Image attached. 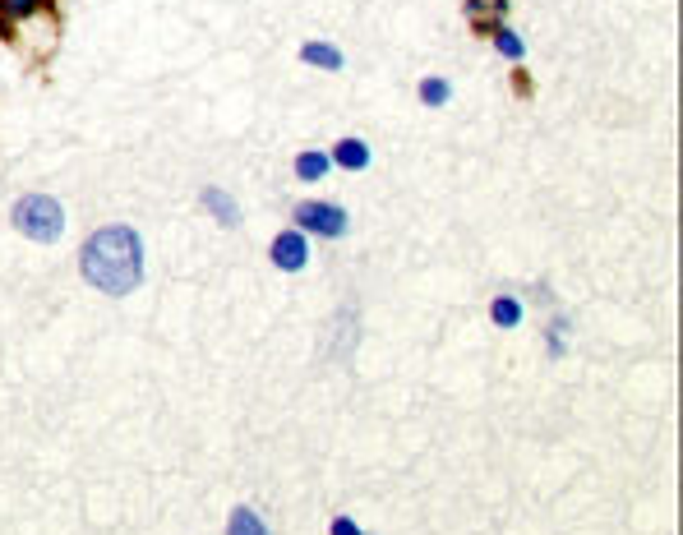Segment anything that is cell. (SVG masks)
Returning <instances> with one entry per match:
<instances>
[{
	"label": "cell",
	"mask_w": 683,
	"mask_h": 535,
	"mask_svg": "<svg viewBox=\"0 0 683 535\" xmlns=\"http://www.w3.org/2000/svg\"><path fill=\"white\" fill-rule=\"evenodd\" d=\"M448 97H453L448 79H420V102H425V107H444Z\"/></svg>",
	"instance_id": "8fae6325"
},
{
	"label": "cell",
	"mask_w": 683,
	"mask_h": 535,
	"mask_svg": "<svg viewBox=\"0 0 683 535\" xmlns=\"http://www.w3.org/2000/svg\"><path fill=\"white\" fill-rule=\"evenodd\" d=\"M79 268L102 296H130L144 282V240L134 226H102L84 240Z\"/></svg>",
	"instance_id": "6da1fadb"
},
{
	"label": "cell",
	"mask_w": 683,
	"mask_h": 535,
	"mask_svg": "<svg viewBox=\"0 0 683 535\" xmlns=\"http://www.w3.org/2000/svg\"><path fill=\"white\" fill-rule=\"evenodd\" d=\"M204 208L217 217L222 226H236L240 222V208H236V199H231L227 190H204Z\"/></svg>",
	"instance_id": "52a82bcc"
},
{
	"label": "cell",
	"mask_w": 683,
	"mask_h": 535,
	"mask_svg": "<svg viewBox=\"0 0 683 535\" xmlns=\"http://www.w3.org/2000/svg\"><path fill=\"white\" fill-rule=\"evenodd\" d=\"M227 535H268V526L259 522V512L236 508L231 512V522H227Z\"/></svg>",
	"instance_id": "9c48e42d"
},
{
	"label": "cell",
	"mask_w": 683,
	"mask_h": 535,
	"mask_svg": "<svg viewBox=\"0 0 683 535\" xmlns=\"http://www.w3.org/2000/svg\"><path fill=\"white\" fill-rule=\"evenodd\" d=\"M300 60H305V65H319V70H342V51H337L333 42H305Z\"/></svg>",
	"instance_id": "8992f818"
},
{
	"label": "cell",
	"mask_w": 683,
	"mask_h": 535,
	"mask_svg": "<svg viewBox=\"0 0 683 535\" xmlns=\"http://www.w3.org/2000/svg\"><path fill=\"white\" fill-rule=\"evenodd\" d=\"M490 319L499 323V328H517V323H522V305H517V296H499V300H494Z\"/></svg>",
	"instance_id": "30bf717a"
},
{
	"label": "cell",
	"mask_w": 683,
	"mask_h": 535,
	"mask_svg": "<svg viewBox=\"0 0 683 535\" xmlns=\"http://www.w3.org/2000/svg\"><path fill=\"white\" fill-rule=\"evenodd\" d=\"M328 167H333V157L328 153H300L296 157V176L300 180H324Z\"/></svg>",
	"instance_id": "ba28073f"
},
{
	"label": "cell",
	"mask_w": 683,
	"mask_h": 535,
	"mask_svg": "<svg viewBox=\"0 0 683 535\" xmlns=\"http://www.w3.org/2000/svg\"><path fill=\"white\" fill-rule=\"evenodd\" d=\"M273 263L282 268V273H300L305 263H310V245H305V231H282V236L273 240Z\"/></svg>",
	"instance_id": "277c9868"
},
{
	"label": "cell",
	"mask_w": 683,
	"mask_h": 535,
	"mask_svg": "<svg viewBox=\"0 0 683 535\" xmlns=\"http://www.w3.org/2000/svg\"><path fill=\"white\" fill-rule=\"evenodd\" d=\"M10 222H14V231H24L37 245H51V240L65 236V208H60V199H51V194H24V199L10 208Z\"/></svg>",
	"instance_id": "7a4b0ae2"
},
{
	"label": "cell",
	"mask_w": 683,
	"mask_h": 535,
	"mask_svg": "<svg viewBox=\"0 0 683 535\" xmlns=\"http://www.w3.org/2000/svg\"><path fill=\"white\" fill-rule=\"evenodd\" d=\"M333 535H360V526L351 522V517H337V522H333Z\"/></svg>",
	"instance_id": "9a60e30c"
},
{
	"label": "cell",
	"mask_w": 683,
	"mask_h": 535,
	"mask_svg": "<svg viewBox=\"0 0 683 535\" xmlns=\"http://www.w3.org/2000/svg\"><path fill=\"white\" fill-rule=\"evenodd\" d=\"M296 226L300 231H314V236L337 240L347 231V213L333 208V203H296Z\"/></svg>",
	"instance_id": "3957f363"
},
{
	"label": "cell",
	"mask_w": 683,
	"mask_h": 535,
	"mask_svg": "<svg viewBox=\"0 0 683 535\" xmlns=\"http://www.w3.org/2000/svg\"><path fill=\"white\" fill-rule=\"evenodd\" d=\"M42 5H51V0H0V14H33Z\"/></svg>",
	"instance_id": "4fadbf2b"
},
{
	"label": "cell",
	"mask_w": 683,
	"mask_h": 535,
	"mask_svg": "<svg viewBox=\"0 0 683 535\" xmlns=\"http://www.w3.org/2000/svg\"><path fill=\"white\" fill-rule=\"evenodd\" d=\"M564 333H568V319H554V328H550V351L554 356H564Z\"/></svg>",
	"instance_id": "5bb4252c"
},
{
	"label": "cell",
	"mask_w": 683,
	"mask_h": 535,
	"mask_svg": "<svg viewBox=\"0 0 683 535\" xmlns=\"http://www.w3.org/2000/svg\"><path fill=\"white\" fill-rule=\"evenodd\" d=\"M337 162V167H347V171H360V167H370V148H365V143L360 139H342L333 148V153H328Z\"/></svg>",
	"instance_id": "5b68a950"
},
{
	"label": "cell",
	"mask_w": 683,
	"mask_h": 535,
	"mask_svg": "<svg viewBox=\"0 0 683 535\" xmlns=\"http://www.w3.org/2000/svg\"><path fill=\"white\" fill-rule=\"evenodd\" d=\"M494 47L504 51V56H513V60H522V51H527V47H522V37H517L513 28H494Z\"/></svg>",
	"instance_id": "7c38bea8"
}]
</instances>
